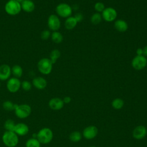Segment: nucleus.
Wrapping results in <instances>:
<instances>
[{"mask_svg": "<svg viewBox=\"0 0 147 147\" xmlns=\"http://www.w3.org/2000/svg\"><path fill=\"white\" fill-rule=\"evenodd\" d=\"M21 85V82L18 78L13 77L8 79L6 84L7 89L11 93H15L17 92Z\"/></svg>", "mask_w": 147, "mask_h": 147, "instance_id": "8", "label": "nucleus"}, {"mask_svg": "<svg viewBox=\"0 0 147 147\" xmlns=\"http://www.w3.org/2000/svg\"><path fill=\"white\" fill-rule=\"evenodd\" d=\"M123 101L120 98H116L112 102V106L115 109H120L123 106Z\"/></svg>", "mask_w": 147, "mask_h": 147, "instance_id": "27", "label": "nucleus"}, {"mask_svg": "<svg viewBox=\"0 0 147 147\" xmlns=\"http://www.w3.org/2000/svg\"><path fill=\"white\" fill-rule=\"evenodd\" d=\"M91 147H95V146H91Z\"/></svg>", "mask_w": 147, "mask_h": 147, "instance_id": "37", "label": "nucleus"}, {"mask_svg": "<svg viewBox=\"0 0 147 147\" xmlns=\"http://www.w3.org/2000/svg\"><path fill=\"white\" fill-rule=\"evenodd\" d=\"M51 39L53 42L56 44H60L63 40V35L58 31H54L51 35Z\"/></svg>", "mask_w": 147, "mask_h": 147, "instance_id": "21", "label": "nucleus"}, {"mask_svg": "<svg viewBox=\"0 0 147 147\" xmlns=\"http://www.w3.org/2000/svg\"><path fill=\"white\" fill-rule=\"evenodd\" d=\"M147 130L145 126H137L133 131V136L136 139L140 140L142 139L146 134Z\"/></svg>", "mask_w": 147, "mask_h": 147, "instance_id": "16", "label": "nucleus"}, {"mask_svg": "<svg viewBox=\"0 0 147 147\" xmlns=\"http://www.w3.org/2000/svg\"><path fill=\"white\" fill-rule=\"evenodd\" d=\"M14 131L20 136L26 135L29 132V127L24 123H18L16 124Z\"/></svg>", "mask_w": 147, "mask_h": 147, "instance_id": "12", "label": "nucleus"}, {"mask_svg": "<svg viewBox=\"0 0 147 147\" xmlns=\"http://www.w3.org/2000/svg\"><path fill=\"white\" fill-rule=\"evenodd\" d=\"M0 87H1V83H0Z\"/></svg>", "mask_w": 147, "mask_h": 147, "instance_id": "38", "label": "nucleus"}, {"mask_svg": "<svg viewBox=\"0 0 147 147\" xmlns=\"http://www.w3.org/2000/svg\"><path fill=\"white\" fill-rule=\"evenodd\" d=\"M52 63L48 58H42L37 63V68L40 73L44 75L49 74L52 70Z\"/></svg>", "mask_w": 147, "mask_h": 147, "instance_id": "4", "label": "nucleus"}, {"mask_svg": "<svg viewBox=\"0 0 147 147\" xmlns=\"http://www.w3.org/2000/svg\"><path fill=\"white\" fill-rule=\"evenodd\" d=\"M15 114L19 118H26L30 115L32 112L31 107L27 104H22L17 105L15 110Z\"/></svg>", "mask_w": 147, "mask_h": 147, "instance_id": "5", "label": "nucleus"}, {"mask_svg": "<svg viewBox=\"0 0 147 147\" xmlns=\"http://www.w3.org/2000/svg\"><path fill=\"white\" fill-rule=\"evenodd\" d=\"M17 105L16 104H14L12 102L9 101V100H6L5 101L3 104H2V106L3 108L6 110V111H13L14 110L16 106Z\"/></svg>", "mask_w": 147, "mask_h": 147, "instance_id": "24", "label": "nucleus"}, {"mask_svg": "<svg viewBox=\"0 0 147 147\" xmlns=\"http://www.w3.org/2000/svg\"><path fill=\"white\" fill-rule=\"evenodd\" d=\"M53 138L52 131L48 127H44L40 129L37 133V139L42 144L49 143Z\"/></svg>", "mask_w": 147, "mask_h": 147, "instance_id": "2", "label": "nucleus"}, {"mask_svg": "<svg viewBox=\"0 0 147 147\" xmlns=\"http://www.w3.org/2000/svg\"><path fill=\"white\" fill-rule=\"evenodd\" d=\"M71 98L69 96H65L64 99H63V102L65 103H68L71 102Z\"/></svg>", "mask_w": 147, "mask_h": 147, "instance_id": "34", "label": "nucleus"}, {"mask_svg": "<svg viewBox=\"0 0 147 147\" xmlns=\"http://www.w3.org/2000/svg\"><path fill=\"white\" fill-rule=\"evenodd\" d=\"M51 32L48 30H44L41 33V38L43 40H47L51 37Z\"/></svg>", "mask_w": 147, "mask_h": 147, "instance_id": "31", "label": "nucleus"}, {"mask_svg": "<svg viewBox=\"0 0 147 147\" xmlns=\"http://www.w3.org/2000/svg\"><path fill=\"white\" fill-rule=\"evenodd\" d=\"M41 143L36 138H31L28 140L26 142V147H40Z\"/></svg>", "mask_w": 147, "mask_h": 147, "instance_id": "23", "label": "nucleus"}, {"mask_svg": "<svg viewBox=\"0 0 147 147\" xmlns=\"http://www.w3.org/2000/svg\"><path fill=\"white\" fill-rule=\"evenodd\" d=\"M98 133V129L94 126H90L86 127L83 132V136L88 140L94 138Z\"/></svg>", "mask_w": 147, "mask_h": 147, "instance_id": "13", "label": "nucleus"}, {"mask_svg": "<svg viewBox=\"0 0 147 147\" xmlns=\"http://www.w3.org/2000/svg\"><path fill=\"white\" fill-rule=\"evenodd\" d=\"M94 9L98 13L102 12L103 11V10L105 9V5L102 2H96L94 5Z\"/></svg>", "mask_w": 147, "mask_h": 147, "instance_id": "30", "label": "nucleus"}, {"mask_svg": "<svg viewBox=\"0 0 147 147\" xmlns=\"http://www.w3.org/2000/svg\"><path fill=\"white\" fill-rule=\"evenodd\" d=\"M32 84L33 86L38 90L44 89L47 85V82L45 79L42 77L38 76L34 78L32 80Z\"/></svg>", "mask_w": 147, "mask_h": 147, "instance_id": "15", "label": "nucleus"}, {"mask_svg": "<svg viewBox=\"0 0 147 147\" xmlns=\"http://www.w3.org/2000/svg\"><path fill=\"white\" fill-rule=\"evenodd\" d=\"M117 16V12L113 7H107L103 10L102 17L107 22H112L114 21Z\"/></svg>", "mask_w": 147, "mask_h": 147, "instance_id": "9", "label": "nucleus"}, {"mask_svg": "<svg viewBox=\"0 0 147 147\" xmlns=\"http://www.w3.org/2000/svg\"><path fill=\"white\" fill-rule=\"evenodd\" d=\"M102 17V16L99 13H95L91 16L90 20L92 24L97 25L101 22Z\"/></svg>", "mask_w": 147, "mask_h": 147, "instance_id": "26", "label": "nucleus"}, {"mask_svg": "<svg viewBox=\"0 0 147 147\" xmlns=\"http://www.w3.org/2000/svg\"><path fill=\"white\" fill-rule=\"evenodd\" d=\"M78 22L74 17H69L65 21L64 26L67 30H71L76 26Z\"/></svg>", "mask_w": 147, "mask_h": 147, "instance_id": "19", "label": "nucleus"}, {"mask_svg": "<svg viewBox=\"0 0 147 147\" xmlns=\"http://www.w3.org/2000/svg\"><path fill=\"white\" fill-rule=\"evenodd\" d=\"M74 17H75V18L76 19V20L78 22H81V21L83 20V14H82V13H76V14L75 15Z\"/></svg>", "mask_w": 147, "mask_h": 147, "instance_id": "32", "label": "nucleus"}, {"mask_svg": "<svg viewBox=\"0 0 147 147\" xmlns=\"http://www.w3.org/2000/svg\"><path fill=\"white\" fill-rule=\"evenodd\" d=\"M147 64V59L143 56H135L131 61V65L136 70H141L144 69Z\"/></svg>", "mask_w": 147, "mask_h": 147, "instance_id": "7", "label": "nucleus"}, {"mask_svg": "<svg viewBox=\"0 0 147 147\" xmlns=\"http://www.w3.org/2000/svg\"><path fill=\"white\" fill-rule=\"evenodd\" d=\"M21 9L27 13L32 12L35 8L34 2L31 0H24L21 3Z\"/></svg>", "mask_w": 147, "mask_h": 147, "instance_id": "17", "label": "nucleus"}, {"mask_svg": "<svg viewBox=\"0 0 147 147\" xmlns=\"http://www.w3.org/2000/svg\"><path fill=\"white\" fill-rule=\"evenodd\" d=\"M56 11L59 16L63 18H68L72 14V7L67 3H61L56 6Z\"/></svg>", "mask_w": 147, "mask_h": 147, "instance_id": "6", "label": "nucleus"}, {"mask_svg": "<svg viewBox=\"0 0 147 147\" xmlns=\"http://www.w3.org/2000/svg\"><path fill=\"white\" fill-rule=\"evenodd\" d=\"M3 144L7 147H15L18 143V135L12 131H6L2 137Z\"/></svg>", "mask_w": 147, "mask_h": 147, "instance_id": "1", "label": "nucleus"}, {"mask_svg": "<svg viewBox=\"0 0 147 147\" xmlns=\"http://www.w3.org/2000/svg\"><path fill=\"white\" fill-rule=\"evenodd\" d=\"M11 74L15 78H19L21 77L23 74V70L22 67L19 65H14L11 68Z\"/></svg>", "mask_w": 147, "mask_h": 147, "instance_id": "20", "label": "nucleus"}, {"mask_svg": "<svg viewBox=\"0 0 147 147\" xmlns=\"http://www.w3.org/2000/svg\"><path fill=\"white\" fill-rule=\"evenodd\" d=\"M60 55L61 53L60 51L57 49H55L51 52L49 55V59L53 64L56 62L57 60L60 57Z\"/></svg>", "mask_w": 147, "mask_h": 147, "instance_id": "22", "label": "nucleus"}, {"mask_svg": "<svg viewBox=\"0 0 147 147\" xmlns=\"http://www.w3.org/2000/svg\"><path fill=\"white\" fill-rule=\"evenodd\" d=\"M11 74V68L7 64L0 65V80L3 81L9 79Z\"/></svg>", "mask_w": 147, "mask_h": 147, "instance_id": "11", "label": "nucleus"}, {"mask_svg": "<svg viewBox=\"0 0 147 147\" xmlns=\"http://www.w3.org/2000/svg\"><path fill=\"white\" fill-rule=\"evenodd\" d=\"M114 27L117 30L120 32H124L127 30L128 25L125 21L119 19L115 21Z\"/></svg>", "mask_w": 147, "mask_h": 147, "instance_id": "18", "label": "nucleus"}, {"mask_svg": "<svg viewBox=\"0 0 147 147\" xmlns=\"http://www.w3.org/2000/svg\"><path fill=\"white\" fill-rule=\"evenodd\" d=\"M15 123L11 119H7L4 123V127L6 131H14V129L15 127Z\"/></svg>", "mask_w": 147, "mask_h": 147, "instance_id": "25", "label": "nucleus"}, {"mask_svg": "<svg viewBox=\"0 0 147 147\" xmlns=\"http://www.w3.org/2000/svg\"><path fill=\"white\" fill-rule=\"evenodd\" d=\"M142 49H143V55H144L145 56H147V45L145 46Z\"/></svg>", "mask_w": 147, "mask_h": 147, "instance_id": "35", "label": "nucleus"}, {"mask_svg": "<svg viewBox=\"0 0 147 147\" xmlns=\"http://www.w3.org/2000/svg\"><path fill=\"white\" fill-rule=\"evenodd\" d=\"M81 134L79 131H74L69 136V139L73 142H78L81 140Z\"/></svg>", "mask_w": 147, "mask_h": 147, "instance_id": "28", "label": "nucleus"}, {"mask_svg": "<svg viewBox=\"0 0 147 147\" xmlns=\"http://www.w3.org/2000/svg\"><path fill=\"white\" fill-rule=\"evenodd\" d=\"M21 87L24 90L26 91H28L32 88V84L29 81L24 80L22 82H21Z\"/></svg>", "mask_w": 147, "mask_h": 147, "instance_id": "29", "label": "nucleus"}, {"mask_svg": "<svg viewBox=\"0 0 147 147\" xmlns=\"http://www.w3.org/2000/svg\"><path fill=\"white\" fill-rule=\"evenodd\" d=\"M48 105L51 109L54 110H59L63 107L64 102L63 100L60 98H53L49 101Z\"/></svg>", "mask_w": 147, "mask_h": 147, "instance_id": "14", "label": "nucleus"}, {"mask_svg": "<svg viewBox=\"0 0 147 147\" xmlns=\"http://www.w3.org/2000/svg\"><path fill=\"white\" fill-rule=\"evenodd\" d=\"M60 21L57 16L51 14L48 18V26L53 32L57 31L60 28Z\"/></svg>", "mask_w": 147, "mask_h": 147, "instance_id": "10", "label": "nucleus"}, {"mask_svg": "<svg viewBox=\"0 0 147 147\" xmlns=\"http://www.w3.org/2000/svg\"><path fill=\"white\" fill-rule=\"evenodd\" d=\"M13 1H17V2H19V3H21V2H22L24 0H13Z\"/></svg>", "mask_w": 147, "mask_h": 147, "instance_id": "36", "label": "nucleus"}, {"mask_svg": "<svg viewBox=\"0 0 147 147\" xmlns=\"http://www.w3.org/2000/svg\"><path fill=\"white\" fill-rule=\"evenodd\" d=\"M21 10V3L13 0H9L5 6V11L10 16H16L19 14Z\"/></svg>", "mask_w": 147, "mask_h": 147, "instance_id": "3", "label": "nucleus"}, {"mask_svg": "<svg viewBox=\"0 0 147 147\" xmlns=\"http://www.w3.org/2000/svg\"><path fill=\"white\" fill-rule=\"evenodd\" d=\"M136 53H137V55L138 56H141V55H143V49L142 48H138L136 51Z\"/></svg>", "mask_w": 147, "mask_h": 147, "instance_id": "33", "label": "nucleus"}]
</instances>
